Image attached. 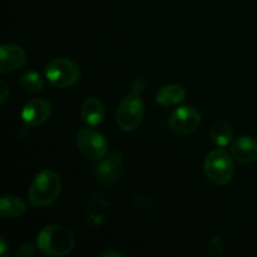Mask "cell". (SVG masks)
<instances>
[{
  "instance_id": "1",
  "label": "cell",
  "mask_w": 257,
  "mask_h": 257,
  "mask_svg": "<svg viewBox=\"0 0 257 257\" xmlns=\"http://www.w3.org/2000/svg\"><path fill=\"white\" fill-rule=\"evenodd\" d=\"M74 235L64 226H47L38 233V248L47 256H65L74 248Z\"/></svg>"
},
{
  "instance_id": "2",
  "label": "cell",
  "mask_w": 257,
  "mask_h": 257,
  "mask_svg": "<svg viewBox=\"0 0 257 257\" xmlns=\"http://www.w3.org/2000/svg\"><path fill=\"white\" fill-rule=\"evenodd\" d=\"M62 181L58 173L50 170H43L38 173L28 191V200L35 207H47L52 205L59 196Z\"/></svg>"
},
{
  "instance_id": "3",
  "label": "cell",
  "mask_w": 257,
  "mask_h": 257,
  "mask_svg": "<svg viewBox=\"0 0 257 257\" xmlns=\"http://www.w3.org/2000/svg\"><path fill=\"white\" fill-rule=\"evenodd\" d=\"M203 170L208 181L215 185H226L232 180L235 166L226 151L213 150L206 156Z\"/></svg>"
},
{
  "instance_id": "4",
  "label": "cell",
  "mask_w": 257,
  "mask_h": 257,
  "mask_svg": "<svg viewBox=\"0 0 257 257\" xmlns=\"http://www.w3.org/2000/svg\"><path fill=\"white\" fill-rule=\"evenodd\" d=\"M45 77L53 87L65 89L79 82L80 70L73 60L68 58H55L48 63Z\"/></svg>"
},
{
  "instance_id": "5",
  "label": "cell",
  "mask_w": 257,
  "mask_h": 257,
  "mask_svg": "<svg viewBox=\"0 0 257 257\" xmlns=\"http://www.w3.org/2000/svg\"><path fill=\"white\" fill-rule=\"evenodd\" d=\"M143 100L137 92H132L125 95L119 103L117 109V124L120 130L131 132L140 127L143 119Z\"/></svg>"
},
{
  "instance_id": "6",
  "label": "cell",
  "mask_w": 257,
  "mask_h": 257,
  "mask_svg": "<svg viewBox=\"0 0 257 257\" xmlns=\"http://www.w3.org/2000/svg\"><path fill=\"white\" fill-rule=\"evenodd\" d=\"M77 147L90 161H100L108 155V143L104 136L92 127L83 128L78 132Z\"/></svg>"
},
{
  "instance_id": "7",
  "label": "cell",
  "mask_w": 257,
  "mask_h": 257,
  "mask_svg": "<svg viewBox=\"0 0 257 257\" xmlns=\"http://www.w3.org/2000/svg\"><path fill=\"white\" fill-rule=\"evenodd\" d=\"M201 124V113L191 105H185L173 110L168 119V127L180 136H188L197 131Z\"/></svg>"
},
{
  "instance_id": "8",
  "label": "cell",
  "mask_w": 257,
  "mask_h": 257,
  "mask_svg": "<svg viewBox=\"0 0 257 257\" xmlns=\"http://www.w3.org/2000/svg\"><path fill=\"white\" fill-rule=\"evenodd\" d=\"M52 114V105L43 98H33L25 103L22 109V119L30 127L42 125L49 119Z\"/></svg>"
},
{
  "instance_id": "9",
  "label": "cell",
  "mask_w": 257,
  "mask_h": 257,
  "mask_svg": "<svg viewBox=\"0 0 257 257\" xmlns=\"http://www.w3.org/2000/svg\"><path fill=\"white\" fill-rule=\"evenodd\" d=\"M120 167H122V155L117 151L110 152L95 166V175L100 182L105 185H112L117 182L120 177Z\"/></svg>"
},
{
  "instance_id": "10",
  "label": "cell",
  "mask_w": 257,
  "mask_h": 257,
  "mask_svg": "<svg viewBox=\"0 0 257 257\" xmlns=\"http://www.w3.org/2000/svg\"><path fill=\"white\" fill-rule=\"evenodd\" d=\"M25 63V53L15 44H4L0 48V72L9 73L19 69Z\"/></svg>"
},
{
  "instance_id": "11",
  "label": "cell",
  "mask_w": 257,
  "mask_h": 257,
  "mask_svg": "<svg viewBox=\"0 0 257 257\" xmlns=\"http://www.w3.org/2000/svg\"><path fill=\"white\" fill-rule=\"evenodd\" d=\"M231 153L241 163H252L257 161V141L250 136H242L233 141Z\"/></svg>"
},
{
  "instance_id": "12",
  "label": "cell",
  "mask_w": 257,
  "mask_h": 257,
  "mask_svg": "<svg viewBox=\"0 0 257 257\" xmlns=\"http://www.w3.org/2000/svg\"><path fill=\"white\" fill-rule=\"evenodd\" d=\"M80 117L89 127H97L105 117L104 104L95 97H89L83 102L80 107Z\"/></svg>"
},
{
  "instance_id": "13",
  "label": "cell",
  "mask_w": 257,
  "mask_h": 257,
  "mask_svg": "<svg viewBox=\"0 0 257 257\" xmlns=\"http://www.w3.org/2000/svg\"><path fill=\"white\" fill-rule=\"evenodd\" d=\"M186 98V89L180 84H170L161 88L156 94V103L162 107H173Z\"/></svg>"
},
{
  "instance_id": "14",
  "label": "cell",
  "mask_w": 257,
  "mask_h": 257,
  "mask_svg": "<svg viewBox=\"0 0 257 257\" xmlns=\"http://www.w3.org/2000/svg\"><path fill=\"white\" fill-rule=\"evenodd\" d=\"M27 211V205L22 198L14 195H4L0 203V213L4 218H17Z\"/></svg>"
},
{
  "instance_id": "15",
  "label": "cell",
  "mask_w": 257,
  "mask_h": 257,
  "mask_svg": "<svg viewBox=\"0 0 257 257\" xmlns=\"http://www.w3.org/2000/svg\"><path fill=\"white\" fill-rule=\"evenodd\" d=\"M210 137L215 145L220 146V147H225L231 142L233 137V131L230 124L225 122L216 123L212 128H211Z\"/></svg>"
},
{
  "instance_id": "16",
  "label": "cell",
  "mask_w": 257,
  "mask_h": 257,
  "mask_svg": "<svg viewBox=\"0 0 257 257\" xmlns=\"http://www.w3.org/2000/svg\"><path fill=\"white\" fill-rule=\"evenodd\" d=\"M19 84L22 89L27 93H39L44 88V82L37 72H27L20 77Z\"/></svg>"
},
{
  "instance_id": "17",
  "label": "cell",
  "mask_w": 257,
  "mask_h": 257,
  "mask_svg": "<svg viewBox=\"0 0 257 257\" xmlns=\"http://www.w3.org/2000/svg\"><path fill=\"white\" fill-rule=\"evenodd\" d=\"M34 253H35V250L32 245H25V246H23L19 251H18L17 255L29 257V256H34Z\"/></svg>"
},
{
  "instance_id": "18",
  "label": "cell",
  "mask_w": 257,
  "mask_h": 257,
  "mask_svg": "<svg viewBox=\"0 0 257 257\" xmlns=\"http://www.w3.org/2000/svg\"><path fill=\"white\" fill-rule=\"evenodd\" d=\"M7 98H8V87L7 84H5V82H2V97H0V103L4 104Z\"/></svg>"
},
{
  "instance_id": "19",
  "label": "cell",
  "mask_w": 257,
  "mask_h": 257,
  "mask_svg": "<svg viewBox=\"0 0 257 257\" xmlns=\"http://www.w3.org/2000/svg\"><path fill=\"white\" fill-rule=\"evenodd\" d=\"M7 250H8V243L7 241H5L4 237L0 238V253H2L3 256L7 255Z\"/></svg>"
},
{
  "instance_id": "20",
  "label": "cell",
  "mask_w": 257,
  "mask_h": 257,
  "mask_svg": "<svg viewBox=\"0 0 257 257\" xmlns=\"http://www.w3.org/2000/svg\"><path fill=\"white\" fill-rule=\"evenodd\" d=\"M102 256L103 257H109V256H114V257H122V256H124L123 255L122 252H118V251H105V252H103L102 253Z\"/></svg>"
}]
</instances>
